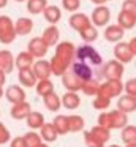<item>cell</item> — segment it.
<instances>
[{"mask_svg":"<svg viewBox=\"0 0 136 147\" xmlns=\"http://www.w3.org/2000/svg\"><path fill=\"white\" fill-rule=\"evenodd\" d=\"M122 36H123V29L120 26H111L104 32V38H108L109 41H117Z\"/></svg>","mask_w":136,"mask_h":147,"instance_id":"5b68a950","label":"cell"},{"mask_svg":"<svg viewBox=\"0 0 136 147\" xmlns=\"http://www.w3.org/2000/svg\"><path fill=\"white\" fill-rule=\"evenodd\" d=\"M71 26L74 27V29H78L79 32H81L84 27L89 26V19L85 14H74V16L71 18Z\"/></svg>","mask_w":136,"mask_h":147,"instance_id":"52a82bcc","label":"cell"},{"mask_svg":"<svg viewBox=\"0 0 136 147\" xmlns=\"http://www.w3.org/2000/svg\"><path fill=\"white\" fill-rule=\"evenodd\" d=\"M123 11H127L133 18H136V0H127V2H123Z\"/></svg>","mask_w":136,"mask_h":147,"instance_id":"9c48e42d","label":"cell"},{"mask_svg":"<svg viewBox=\"0 0 136 147\" xmlns=\"http://www.w3.org/2000/svg\"><path fill=\"white\" fill-rule=\"evenodd\" d=\"M65 105L68 106L70 109H74L76 105H78V98H76L73 93H70V95H66V98H65Z\"/></svg>","mask_w":136,"mask_h":147,"instance_id":"8fae6325","label":"cell"},{"mask_svg":"<svg viewBox=\"0 0 136 147\" xmlns=\"http://www.w3.org/2000/svg\"><path fill=\"white\" fill-rule=\"evenodd\" d=\"M43 13H44V18H46L51 24H57L60 21V16H62V13H60V10L57 7H47V5L43 10Z\"/></svg>","mask_w":136,"mask_h":147,"instance_id":"3957f363","label":"cell"},{"mask_svg":"<svg viewBox=\"0 0 136 147\" xmlns=\"http://www.w3.org/2000/svg\"><path fill=\"white\" fill-rule=\"evenodd\" d=\"M16 2H24V0H16Z\"/></svg>","mask_w":136,"mask_h":147,"instance_id":"5bb4252c","label":"cell"},{"mask_svg":"<svg viewBox=\"0 0 136 147\" xmlns=\"http://www.w3.org/2000/svg\"><path fill=\"white\" fill-rule=\"evenodd\" d=\"M57 38H59V30H57L55 27H49V29L46 30V33H44L43 41L46 43V45H51V43L57 41Z\"/></svg>","mask_w":136,"mask_h":147,"instance_id":"ba28073f","label":"cell"},{"mask_svg":"<svg viewBox=\"0 0 136 147\" xmlns=\"http://www.w3.org/2000/svg\"><path fill=\"white\" fill-rule=\"evenodd\" d=\"M32 27H33V22H32L30 19H27V18H21V19L16 22V32L14 33L25 35V33H28L32 30Z\"/></svg>","mask_w":136,"mask_h":147,"instance_id":"8992f818","label":"cell"},{"mask_svg":"<svg viewBox=\"0 0 136 147\" xmlns=\"http://www.w3.org/2000/svg\"><path fill=\"white\" fill-rule=\"evenodd\" d=\"M87 57H90V60L93 62V63H100L101 62L100 54H98L93 48H90V46H82V48H79L78 49V59L79 60H84V59H87Z\"/></svg>","mask_w":136,"mask_h":147,"instance_id":"7a4b0ae2","label":"cell"},{"mask_svg":"<svg viewBox=\"0 0 136 147\" xmlns=\"http://www.w3.org/2000/svg\"><path fill=\"white\" fill-rule=\"evenodd\" d=\"M92 2H95V3L101 5V3H103V2H106V0H92Z\"/></svg>","mask_w":136,"mask_h":147,"instance_id":"4fadbf2b","label":"cell"},{"mask_svg":"<svg viewBox=\"0 0 136 147\" xmlns=\"http://www.w3.org/2000/svg\"><path fill=\"white\" fill-rule=\"evenodd\" d=\"M47 2L46 0H27V10L32 14H40L46 8Z\"/></svg>","mask_w":136,"mask_h":147,"instance_id":"277c9868","label":"cell"},{"mask_svg":"<svg viewBox=\"0 0 136 147\" xmlns=\"http://www.w3.org/2000/svg\"><path fill=\"white\" fill-rule=\"evenodd\" d=\"M6 3H8V0H0V8L6 7Z\"/></svg>","mask_w":136,"mask_h":147,"instance_id":"7c38bea8","label":"cell"},{"mask_svg":"<svg viewBox=\"0 0 136 147\" xmlns=\"http://www.w3.org/2000/svg\"><path fill=\"white\" fill-rule=\"evenodd\" d=\"M63 7H65V10L74 11L79 7V0H63Z\"/></svg>","mask_w":136,"mask_h":147,"instance_id":"30bf717a","label":"cell"},{"mask_svg":"<svg viewBox=\"0 0 136 147\" xmlns=\"http://www.w3.org/2000/svg\"><path fill=\"white\" fill-rule=\"evenodd\" d=\"M109 16H111V13L106 7H97L93 10V13H92V21L97 26H104L109 21Z\"/></svg>","mask_w":136,"mask_h":147,"instance_id":"6da1fadb","label":"cell"}]
</instances>
